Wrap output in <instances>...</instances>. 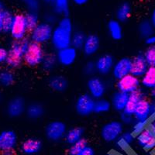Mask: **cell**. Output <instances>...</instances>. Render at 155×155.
Wrapping results in <instances>:
<instances>
[{"instance_id": "6da1fadb", "label": "cell", "mask_w": 155, "mask_h": 155, "mask_svg": "<svg viewBox=\"0 0 155 155\" xmlns=\"http://www.w3.org/2000/svg\"><path fill=\"white\" fill-rule=\"evenodd\" d=\"M74 28L71 19L68 16H64L58 19L56 26L54 27L51 43L56 51L71 46Z\"/></svg>"}, {"instance_id": "7a4b0ae2", "label": "cell", "mask_w": 155, "mask_h": 155, "mask_svg": "<svg viewBox=\"0 0 155 155\" xmlns=\"http://www.w3.org/2000/svg\"><path fill=\"white\" fill-rule=\"evenodd\" d=\"M30 43L27 37L21 41H13L8 49V58L5 64L9 69H16L24 63V55Z\"/></svg>"}, {"instance_id": "3957f363", "label": "cell", "mask_w": 155, "mask_h": 155, "mask_svg": "<svg viewBox=\"0 0 155 155\" xmlns=\"http://www.w3.org/2000/svg\"><path fill=\"white\" fill-rule=\"evenodd\" d=\"M46 55L44 48L41 44L30 41L24 55V63L30 68L41 65Z\"/></svg>"}, {"instance_id": "277c9868", "label": "cell", "mask_w": 155, "mask_h": 155, "mask_svg": "<svg viewBox=\"0 0 155 155\" xmlns=\"http://www.w3.org/2000/svg\"><path fill=\"white\" fill-rule=\"evenodd\" d=\"M53 30V25L49 24L45 21L40 22L37 27L30 32L29 39L31 42L43 45L44 44L51 42Z\"/></svg>"}, {"instance_id": "5b68a950", "label": "cell", "mask_w": 155, "mask_h": 155, "mask_svg": "<svg viewBox=\"0 0 155 155\" xmlns=\"http://www.w3.org/2000/svg\"><path fill=\"white\" fill-rule=\"evenodd\" d=\"M124 124L119 120H111L102 126L101 129V137L108 143L116 142L124 132Z\"/></svg>"}, {"instance_id": "8992f818", "label": "cell", "mask_w": 155, "mask_h": 155, "mask_svg": "<svg viewBox=\"0 0 155 155\" xmlns=\"http://www.w3.org/2000/svg\"><path fill=\"white\" fill-rule=\"evenodd\" d=\"M30 33L25 14L23 13H16L14 14V19L11 27L10 34L13 41H21L25 38H27V34Z\"/></svg>"}, {"instance_id": "52a82bcc", "label": "cell", "mask_w": 155, "mask_h": 155, "mask_svg": "<svg viewBox=\"0 0 155 155\" xmlns=\"http://www.w3.org/2000/svg\"><path fill=\"white\" fill-rule=\"evenodd\" d=\"M18 144L17 134L12 130L0 132V152L3 155H12Z\"/></svg>"}, {"instance_id": "ba28073f", "label": "cell", "mask_w": 155, "mask_h": 155, "mask_svg": "<svg viewBox=\"0 0 155 155\" xmlns=\"http://www.w3.org/2000/svg\"><path fill=\"white\" fill-rule=\"evenodd\" d=\"M68 131L67 125L61 120H54L50 122L44 130L46 137L52 142H58L64 139Z\"/></svg>"}, {"instance_id": "9c48e42d", "label": "cell", "mask_w": 155, "mask_h": 155, "mask_svg": "<svg viewBox=\"0 0 155 155\" xmlns=\"http://www.w3.org/2000/svg\"><path fill=\"white\" fill-rule=\"evenodd\" d=\"M95 99L88 93H84L78 97L74 104L76 113L80 116H88L94 113Z\"/></svg>"}, {"instance_id": "30bf717a", "label": "cell", "mask_w": 155, "mask_h": 155, "mask_svg": "<svg viewBox=\"0 0 155 155\" xmlns=\"http://www.w3.org/2000/svg\"><path fill=\"white\" fill-rule=\"evenodd\" d=\"M87 89L88 93L94 99H102L106 92V84L99 76H92L87 81Z\"/></svg>"}, {"instance_id": "8fae6325", "label": "cell", "mask_w": 155, "mask_h": 155, "mask_svg": "<svg viewBox=\"0 0 155 155\" xmlns=\"http://www.w3.org/2000/svg\"><path fill=\"white\" fill-rule=\"evenodd\" d=\"M140 85V79L131 74L124 76V78L117 80L116 81L117 91L129 95L139 89Z\"/></svg>"}, {"instance_id": "7c38bea8", "label": "cell", "mask_w": 155, "mask_h": 155, "mask_svg": "<svg viewBox=\"0 0 155 155\" xmlns=\"http://www.w3.org/2000/svg\"><path fill=\"white\" fill-rule=\"evenodd\" d=\"M26 101L21 96H16L8 102L6 113L11 118H18L26 112Z\"/></svg>"}, {"instance_id": "4fadbf2b", "label": "cell", "mask_w": 155, "mask_h": 155, "mask_svg": "<svg viewBox=\"0 0 155 155\" xmlns=\"http://www.w3.org/2000/svg\"><path fill=\"white\" fill-rule=\"evenodd\" d=\"M56 58L58 63L63 67H70L76 61L78 58V51L73 47L57 51Z\"/></svg>"}, {"instance_id": "5bb4252c", "label": "cell", "mask_w": 155, "mask_h": 155, "mask_svg": "<svg viewBox=\"0 0 155 155\" xmlns=\"http://www.w3.org/2000/svg\"><path fill=\"white\" fill-rule=\"evenodd\" d=\"M132 59L128 57H124L115 61L112 70V74L116 80H119L124 76L130 74Z\"/></svg>"}, {"instance_id": "9a60e30c", "label": "cell", "mask_w": 155, "mask_h": 155, "mask_svg": "<svg viewBox=\"0 0 155 155\" xmlns=\"http://www.w3.org/2000/svg\"><path fill=\"white\" fill-rule=\"evenodd\" d=\"M97 73L100 75H108L112 72L115 64L114 58L111 54H106L97 58L95 61Z\"/></svg>"}, {"instance_id": "2e32d148", "label": "cell", "mask_w": 155, "mask_h": 155, "mask_svg": "<svg viewBox=\"0 0 155 155\" xmlns=\"http://www.w3.org/2000/svg\"><path fill=\"white\" fill-rule=\"evenodd\" d=\"M152 104L153 102H150L147 98L142 99L134 112V116L135 120H139V121L149 120V119L152 117Z\"/></svg>"}, {"instance_id": "e0dca14e", "label": "cell", "mask_w": 155, "mask_h": 155, "mask_svg": "<svg viewBox=\"0 0 155 155\" xmlns=\"http://www.w3.org/2000/svg\"><path fill=\"white\" fill-rule=\"evenodd\" d=\"M100 48V38L95 34H88L84 43L81 51L85 56L92 57L99 51Z\"/></svg>"}, {"instance_id": "ac0fdd59", "label": "cell", "mask_w": 155, "mask_h": 155, "mask_svg": "<svg viewBox=\"0 0 155 155\" xmlns=\"http://www.w3.org/2000/svg\"><path fill=\"white\" fill-rule=\"evenodd\" d=\"M136 140L140 147L146 150H153L155 148V136L148 127L136 136Z\"/></svg>"}, {"instance_id": "d6986e66", "label": "cell", "mask_w": 155, "mask_h": 155, "mask_svg": "<svg viewBox=\"0 0 155 155\" xmlns=\"http://www.w3.org/2000/svg\"><path fill=\"white\" fill-rule=\"evenodd\" d=\"M43 143L39 138L30 137L20 145V150L24 155H35L42 149Z\"/></svg>"}, {"instance_id": "ffe728a7", "label": "cell", "mask_w": 155, "mask_h": 155, "mask_svg": "<svg viewBox=\"0 0 155 155\" xmlns=\"http://www.w3.org/2000/svg\"><path fill=\"white\" fill-rule=\"evenodd\" d=\"M149 65L147 63L143 54H138L132 59L130 74L140 78L147 70Z\"/></svg>"}, {"instance_id": "44dd1931", "label": "cell", "mask_w": 155, "mask_h": 155, "mask_svg": "<svg viewBox=\"0 0 155 155\" xmlns=\"http://www.w3.org/2000/svg\"><path fill=\"white\" fill-rule=\"evenodd\" d=\"M144 98H146V95H145V93L143 92V90L140 89V88L130 94L127 106L125 108V110L124 111V113L134 116V112L137 107L138 104Z\"/></svg>"}, {"instance_id": "7402d4cb", "label": "cell", "mask_w": 155, "mask_h": 155, "mask_svg": "<svg viewBox=\"0 0 155 155\" xmlns=\"http://www.w3.org/2000/svg\"><path fill=\"white\" fill-rule=\"evenodd\" d=\"M129 99V94L116 91L113 94L111 98L112 108L116 111L123 113L125 110Z\"/></svg>"}, {"instance_id": "603a6c76", "label": "cell", "mask_w": 155, "mask_h": 155, "mask_svg": "<svg viewBox=\"0 0 155 155\" xmlns=\"http://www.w3.org/2000/svg\"><path fill=\"white\" fill-rule=\"evenodd\" d=\"M48 85L54 92H63L68 87V81L64 75L54 74L50 78Z\"/></svg>"}, {"instance_id": "cb8c5ba5", "label": "cell", "mask_w": 155, "mask_h": 155, "mask_svg": "<svg viewBox=\"0 0 155 155\" xmlns=\"http://www.w3.org/2000/svg\"><path fill=\"white\" fill-rule=\"evenodd\" d=\"M107 29L109 34L114 41H120L124 36L123 26L117 19H110L107 23Z\"/></svg>"}, {"instance_id": "d4e9b609", "label": "cell", "mask_w": 155, "mask_h": 155, "mask_svg": "<svg viewBox=\"0 0 155 155\" xmlns=\"http://www.w3.org/2000/svg\"><path fill=\"white\" fill-rule=\"evenodd\" d=\"M26 114L29 119L33 120L41 119L45 113V109L41 103L39 102H32L26 109Z\"/></svg>"}, {"instance_id": "484cf974", "label": "cell", "mask_w": 155, "mask_h": 155, "mask_svg": "<svg viewBox=\"0 0 155 155\" xmlns=\"http://www.w3.org/2000/svg\"><path fill=\"white\" fill-rule=\"evenodd\" d=\"M85 130L81 127H74L68 130L64 137V140L69 145H72L84 138Z\"/></svg>"}, {"instance_id": "4316f807", "label": "cell", "mask_w": 155, "mask_h": 155, "mask_svg": "<svg viewBox=\"0 0 155 155\" xmlns=\"http://www.w3.org/2000/svg\"><path fill=\"white\" fill-rule=\"evenodd\" d=\"M134 140H135V136L131 131L124 132L119 139L115 142L116 148L122 151H127Z\"/></svg>"}, {"instance_id": "83f0119b", "label": "cell", "mask_w": 155, "mask_h": 155, "mask_svg": "<svg viewBox=\"0 0 155 155\" xmlns=\"http://www.w3.org/2000/svg\"><path fill=\"white\" fill-rule=\"evenodd\" d=\"M132 12V7L128 2H122L116 11V17L120 23H126L130 19Z\"/></svg>"}, {"instance_id": "f1b7e54d", "label": "cell", "mask_w": 155, "mask_h": 155, "mask_svg": "<svg viewBox=\"0 0 155 155\" xmlns=\"http://www.w3.org/2000/svg\"><path fill=\"white\" fill-rule=\"evenodd\" d=\"M140 84L147 89H152L155 86V67H148L146 72L140 78Z\"/></svg>"}, {"instance_id": "f546056e", "label": "cell", "mask_w": 155, "mask_h": 155, "mask_svg": "<svg viewBox=\"0 0 155 155\" xmlns=\"http://www.w3.org/2000/svg\"><path fill=\"white\" fill-rule=\"evenodd\" d=\"M71 0H54L53 3V12L58 16H68Z\"/></svg>"}, {"instance_id": "4dcf8cb0", "label": "cell", "mask_w": 155, "mask_h": 155, "mask_svg": "<svg viewBox=\"0 0 155 155\" xmlns=\"http://www.w3.org/2000/svg\"><path fill=\"white\" fill-rule=\"evenodd\" d=\"M13 19H14V14L11 11L8 9H2V34H9Z\"/></svg>"}, {"instance_id": "1f68e13d", "label": "cell", "mask_w": 155, "mask_h": 155, "mask_svg": "<svg viewBox=\"0 0 155 155\" xmlns=\"http://www.w3.org/2000/svg\"><path fill=\"white\" fill-rule=\"evenodd\" d=\"M16 77L11 69H2L0 71V86L9 87L15 82Z\"/></svg>"}, {"instance_id": "d6a6232c", "label": "cell", "mask_w": 155, "mask_h": 155, "mask_svg": "<svg viewBox=\"0 0 155 155\" xmlns=\"http://www.w3.org/2000/svg\"><path fill=\"white\" fill-rule=\"evenodd\" d=\"M138 32L140 36L144 39L154 34V28L150 23V19H144L140 23L138 26Z\"/></svg>"}, {"instance_id": "836d02e7", "label": "cell", "mask_w": 155, "mask_h": 155, "mask_svg": "<svg viewBox=\"0 0 155 155\" xmlns=\"http://www.w3.org/2000/svg\"><path fill=\"white\" fill-rule=\"evenodd\" d=\"M111 108V102L108 99H104V98L96 99L95 102L94 113L97 114H103V113H106L110 111Z\"/></svg>"}, {"instance_id": "e575fe53", "label": "cell", "mask_w": 155, "mask_h": 155, "mask_svg": "<svg viewBox=\"0 0 155 155\" xmlns=\"http://www.w3.org/2000/svg\"><path fill=\"white\" fill-rule=\"evenodd\" d=\"M86 39V35L83 31L76 30L74 31L71 38V47L75 48L77 51L81 50L84 45V43Z\"/></svg>"}, {"instance_id": "d590c367", "label": "cell", "mask_w": 155, "mask_h": 155, "mask_svg": "<svg viewBox=\"0 0 155 155\" xmlns=\"http://www.w3.org/2000/svg\"><path fill=\"white\" fill-rule=\"evenodd\" d=\"M58 61H57L56 54H46L44 59L43 61L41 66L42 68L44 69L47 72H51V71H53L54 69L56 68L57 64H58Z\"/></svg>"}, {"instance_id": "8d00e7d4", "label": "cell", "mask_w": 155, "mask_h": 155, "mask_svg": "<svg viewBox=\"0 0 155 155\" xmlns=\"http://www.w3.org/2000/svg\"><path fill=\"white\" fill-rule=\"evenodd\" d=\"M88 145V143L87 140L85 138H82L81 140H79L77 143L70 145L68 153V155H78L84 150V148L86 147Z\"/></svg>"}, {"instance_id": "74e56055", "label": "cell", "mask_w": 155, "mask_h": 155, "mask_svg": "<svg viewBox=\"0 0 155 155\" xmlns=\"http://www.w3.org/2000/svg\"><path fill=\"white\" fill-rule=\"evenodd\" d=\"M25 17H26V21H27V27L30 32L32 30H34L41 22L37 12H27V13H25Z\"/></svg>"}, {"instance_id": "f35d334b", "label": "cell", "mask_w": 155, "mask_h": 155, "mask_svg": "<svg viewBox=\"0 0 155 155\" xmlns=\"http://www.w3.org/2000/svg\"><path fill=\"white\" fill-rule=\"evenodd\" d=\"M149 66L155 67V46H149L143 54Z\"/></svg>"}, {"instance_id": "ab89813d", "label": "cell", "mask_w": 155, "mask_h": 155, "mask_svg": "<svg viewBox=\"0 0 155 155\" xmlns=\"http://www.w3.org/2000/svg\"><path fill=\"white\" fill-rule=\"evenodd\" d=\"M148 124H149L148 120H146V121H139V120H136L134 123V124L132 125V130H131V132H132L133 134L136 137L137 135L140 134L142 131L144 130L145 129L147 128Z\"/></svg>"}, {"instance_id": "60d3db41", "label": "cell", "mask_w": 155, "mask_h": 155, "mask_svg": "<svg viewBox=\"0 0 155 155\" xmlns=\"http://www.w3.org/2000/svg\"><path fill=\"white\" fill-rule=\"evenodd\" d=\"M83 72L85 75L88 76V77L95 76V74L97 73L95 61H89L86 62L85 65H84V68H83Z\"/></svg>"}, {"instance_id": "b9f144b4", "label": "cell", "mask_w": 155, "mask_h": 155, "mask_svg": "<svg viewBox=\"0 0 155 155\" xmlns=\"http://www.w3.org/2000/svg\"><path fill=\"white\" fill-rule=\"evenodd\" d=\"M25 3L28 9V12H37L41 6L40 0H28L27 2H25Z\"/></svg>"}, {"instance_id": "7bdbcfd3", "label": "cell", "mask_w": 155, "mask_h": 155, "mask_svg": "<svg viewBox=\"0 0 155 155\" xmlns=\"http://www.w3.org/2000/svg\"><path fill=\"white\" fill-rule=\"evenodd\" d=\"M135 119H134V116H132V115L127 114V113H121V115H120V122L122 124H125V125H133L134 123L135 122Z\"/></svg>"}, {"instance_id": "ee69618b", "label": "cell", "mask_w": 155, "mask_h": 155, "mask_svg": "<svg viewBox=\"0 0 155 155\" xmlns=\"http://www.w3.org/2000/svg\"><path fill=\"white\" fill-rule=\"evenodd\" d=\"M44 21L51 25L55 24V23H58V15L55 14L54 12H48V13H47V14L45 15V16H44Z\"/></svg>"}, {"instance_id": "f6af8a7d", "label": "cell", "mask_w": 155, "mask_h": 155, "mask_svg": "<svg viewBox=\"0 0 155 155\" xmlns=\"http://www.w3.org/2000/svg\"><path fill=\"white\" fill-rule=\"evenodd\" d=\"M8 58V49L4 47H0V65L6 63Z\"/></svg>"}, {"instance_id": "bcb514c9", "label": "cell", "mask_w": 155, "mask_h": 155, "mask_svg": "<svg viewBox=\"0 0 155 155\" xmlns=\"http://www.w3.org/2000/svg\"><path fill=\"white\" fill-rule=\"evenodd\" d=\"M78 155H95V150L92 147L88 145Z\"/></svg>"}, {"instance_id": "7dc6e473", "label": "cell", "mask_w": 155, "mask_h": 155, "mask_svg": "<svg viewBox=\"0 0 155 155\" xmlns=\"http://www.w3.org/2000/svg\"><path fill=\"white\" fill-rule=\"evenodd\" d=\"M145 43L148 46H155V34H153V35L145 39Z\"/></svg>"}, {"instance_id": "c3c4849f", "label": "cell", "mask_w": 155, "mask_h": 155, "mask_svg": "<svg viewBox=\"0 0 155 155\" xmlns=\"http://www.w3.org/2000/svg\"><path fill=\"white\" fill-rule=\"evenodd\" d=\"M148 128L150 129V130L152 131V133L153 134V135L155 136V118L153 119L151 121L149 122V124H148Z\"/></svg>"}, {"instance_id": "681fc988", "label": "cell", "mask_w": 155, "mask_h": 155, "mask_svg": "<svg viewBox=\"0 0 155 155\" xmlns=\"http://www.w3.org/2000/svg\"><path fill=\"white\" fill-rule=\"evenodd\" d=\"M71 2L76 5H84L89 1V0H71Z\"/></svg>"}, {"instance_id": "f907efd6", "label": "cell", "mask_w": 155, "mask_h": 155, "mask_svg": "<svg viewBox=\"0 0 155 155\" xmlns=\"http://www.w3.org/2000/svg\"><path fill=\"white\" fill-rule=\"evenodd\" d=\"M150 21L151 23V24L153 25V28L155 30V8L153 9L151 12V15H150Z\"/></svg>"}, {"instance_id": "816d5d0a", "label": "cell", "mask_w": 155, "mask_h": 155, "mask_svg": "<svg viewBox=\"0 0 155 155\" xmlns=\"http://www.w3.org/2000/svg\"><path fill=\"white\" fill-rule=\"evenodd\" d=\"M2 34V10H0V35Z\"/></svg>"}, {"instance_id": "f5cc1de1", "label": "cell", "mask_w": 155, "mask_h": 155, "mask_svg": "<svg viewBox=\"0 0 155 155\" xmlns=\"http://www.w3.org/2000/svg\"><path fill=\"white\" fill-rule=\"evenodd\" d=\"M41 1L48 5H53L54 2V0H41Z\"/></svg>"}, {"instance_id": "db71d44e", "label": "cell", "mask_w": 155, "mask_h": 155, "mask_svg": "<svg viewBox=\"0 0 155 155\" xmlns=\"http://www.w3.org/2000/svg\"><path fill=\"white\" fill-rule=\"evenodd\" d=\"M151 96L153 99H155V86L151 89Z\"/></svg>"}, {"instance_id": "11a10c76", "label": "cell", "mask_w": 155, "mask_h": 155, "mask_svg": "<svg viewBox=\"0 0 155 155\" xmlns=\"http://www.w3.org/2000/svg\"><path fill=\"white\" fill-rule=\"evenodd\" d=\"M105 155H118V154H117V153H106V154H105Z\"/></svg>"}, {"instance_id": "9f6ffc18", "label": "cell", "mask_w": 155, "mask_h": 155, "mask_svg": "<svg viewBox=\"0 0 155 155\" xmlns=\"http://www.w3.org/2000/svg\"><path fill=\"white\" fill-rule=\"evenodd\" d=\"M148 155H155V152H153V153H149V154H148Z\"/></svg>"}, {"instance_id": "6f0895ef", "label": "cell", "mask_w": 155, "mask_h": 155, "mask_svg": "<svg viewBox=\"0 0 155 155\" xmlns=\"http://www.w3.org/2000/svg\"><path fill=\"white\" fill-rule=\"evenodd\" d=\"M23 1H24V2H27V1H28V0H23Z\"/></svg>"}]
</instances>
